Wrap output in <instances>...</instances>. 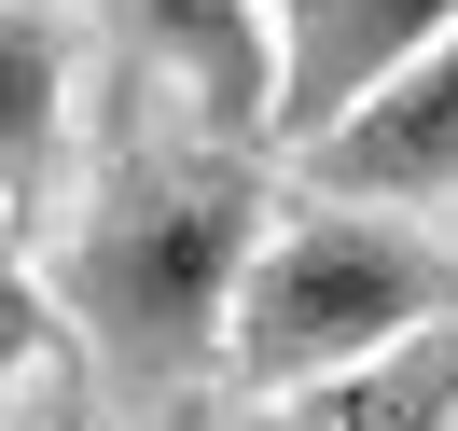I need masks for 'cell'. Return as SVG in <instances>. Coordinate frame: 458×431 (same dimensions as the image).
<instances>
[{
    "label": "cell",
    "mask_w": 458,
    "mask_h": 431,
    "mask_svg": "<svg viewBox=\"0 0 458 431\" xmlns=\"http://www.w3.org/2000/svg\"><path fill=\"white\" fill-rule=\"evenodd\" d=\"M56 348V306H42V279H29V251L0 237V403H14V375Z\"/></svg>",
    "instance_id": "ba28073f"
},
{
    "label": "cell",
    "mask_w": 458,
    "mask_h": 431,
    "mask_svg": "<svg viewBox=\"0 0 458 431\" xmlns=\"http://www.w3.org/2000/svg\"><path fill=\"white\" fill-rule=\"evenodd\" d=\"M264 209L278 195H264L250 153L140 168V181H112V195L84 209L56 292H70V320H84V348L112 362V390L167 403V390H195V375L236 348V292H250L264 237H278Z\"/></svg>",
    "instance_id": "6da1fadb"
},
{
    "label": "cell",
    "mask_w": 458,
    "mask_h": 431,
    "mask_svg": "<svg viewBox=\"0 0 458 431\" xmlns=\"http://www.w3.org/2000/svg\"><path fill=\"white\" fill-rule=\"evenodd\" d=\"M56 140H70V29L42 0H0V223L56 181Z\"/></svg>",
    "instance_id": "52a82bcc"
},
{
    "label": "cell",
    "mask_w": 458,
    "mask_h": 431,
    "mask_svg": "<svg viewBox=\"0 0 458 431\" xmlns=\"http://www.w3.org/2000/svg\"><path fill=\"white\" fill-rule=\"evenodd\" d=\"M445 29H458V0H278V153H306L319 125H347Z\"/></svg>",
    "instance_id": "277c9868"
},
{
    "label": "cell",
    "mask_w": 458,
    "mask_h": 431,
    "mask_svg": "<svg viewBox=\"0 0 458 431\" xmlns=\"http://www.w3.org/2000/svg\"><path fill=\"white\" fill-rule=\"evenodd\" d=\"M458 320V251L403 209H292L264 237L250 292H236V348L223 375L250 403H292V390H334V375L389 362L403 334H445Z\"/></svg>",
    "instance_id": "7a4b0ae2"
},
{
    "label": "cell",
    "mask_w": 458,
    "mask_h": 431,
    "mask_svg": "<svg viewBox=\"0 0 458 431\" xmlns=\"http://www.w3.org/2000/svg\"><path fill=\"white\" fill-rule=\"evenodd\" d=\"M223 140H278V0H98Z\"/></svg>",
    "instance_id": "5b68a950"
},
{
    "label": "cell",
    "mask_w": 458,
    "mask_h": 431,
    "mask_svg": "<svg viewBox=\"0 0 458 431\" xmlns=\"http://www.w3.org/2000/svg\"><path fill=\"white\" fill-rule=\"evenodd\" d=\"M445 418H458V320H445V334H403L389 362L334 375V390L250 403L236 431H445Z\"/></svg>",
    "instance_id": "8992f818"
},
{
    "label": "cell",
    "mask_w": 458,
    "mask_h": 431,
    "mask_svg": "<svg viewBox=\"0 0 458 431\" xmlns=\"http://www.w3.org/2000/svg\"><path fill=\"white\" fill-rule=\"evenodd\" d=\"M445 431H458V418H445Z\"/></svg>",
    "instance_id": "9c48e42d"
},
{
    "label": "cell",
    "mask_w": 458,
    "mask_h": 431,
    "mask_svg": "<svg viewBox=\"0 0 458 431\" xmlns=\"http://www.w3.org/2000/svg\"><path fill=\"white\" fill-rule=\"evenodd\" d=\"M292 181L334 195V209H403V223L417 209H458V29L430 56H403L347 125H319L292 153Z\"/></svg>",
    "instance_id": "3957f363"
}]
</instances>
